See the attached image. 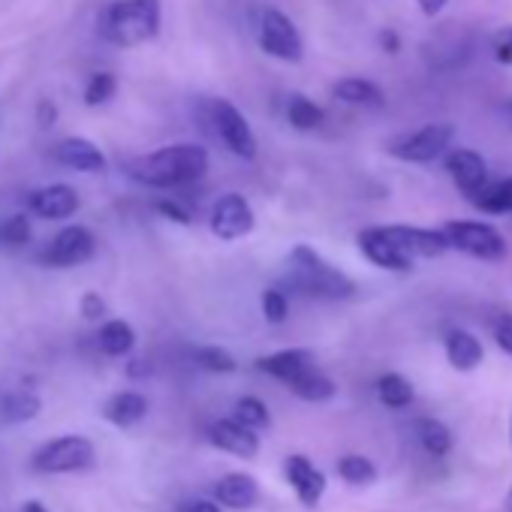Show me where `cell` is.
<instances>
[{
    "mask_svg": "<svg viewBox=\"0 0 512 512\" xmlns=\"http://www.w3.org/2000/svg\"><path fill=\"white\" fill-rule=\"evenodd\" d=\"M356 241H359V250H362V256H365L371 266L386 269V272H413V263L416 260H410V256L386 235L383 226L362 229Z\"/></svg>",
    "mask_w": 512,
    "mask_h": 512,
    "instance_id": "obj_11",
    "label": "cell"
},
{
    "mask_svg": "<svg viewBox=\"0 0 512 512\" xmlns=\"http://www.w3.org/2000/svg\"><path fill=\"white\" fill-rule=\"evenodd\" d=\"M446 172L452 175V181L464 193V199H473L488 184V166L470 148H452L446 154Z\"/></svg>",
    "mask_w": 512,
    "mask_h": 512,
    "instance_id": "obj_14",
    "label": "cell"
},
{
    "mask_svg": "<svg viewBox=\"0 0 512 512\" xmlns=\"http://www.w3.org/2000/svg\"><path fill=\"white\" fill-rule=\"evenodd\" d=\"M416 4H419V10L425 13V16H440L443 10H446V4H449V0H416Z\"/></svg>",
    "mask_w": 512,
    "mask_h": 512,
    "instance_id": "obj_42",
    "label": "cell"
},
{
    "mask_svg": "<svg viewBox=\"0 0 512 512\" xmlns=\"http://www.w3.org/2000/svg\"><path fill=\"white\" fill-rule=\"evenodd\" d=\"M31 464L40 473H82L97 464V449L82 434H64L40 446Z\"/></svg>",
    "mask_w": 512,
    "mask_h": 512,
    "instance_id": "obj_5",
    "label": "cell"
},
{
    "mask_svg": "<svg viewBox=\"0 0 512 512\" xmlns=\"http://www.w3.org/2000/svg\"><path fill=\"white\" fill-rule=\"evenodd\" d=\"M260 305H263V317L272 323V326H281L290 314V299L284 290H266L260 296Z\"/></svg>",
    "mask_w": 512,
    "mask_h": 512,
    "instance_id": "obj_35",
    "label": "cell"
},
{
    "mask_svg": "<svg viewBox=\"0 0 512 512\" xmlns=\"http://www.w3.org/2000/svg\"><path fill=\"white\" fill-rule=\"evenodd\" d=\"M377 43H380V49L386 52V55H398L401 52V37L395 34V31H380V37H377Z\"/></svg>",
    "mask_w": 512,
    "mask_h": 512,
    "instance_id": "obj_41",
    "label": "cell"
},
{
    "mask_svg": "<svg viewBox=\"0 0 512 512\" xmlns=\"http://www.w3.org/2000/svg\"><path fill=\"white\" fill-rule=\"evenodd\" d=\"M287 121H290L296 130L311 133V130L323 127L326 112H323L311 97H305V94H293V97L287 100Z\"/></svg>",
    "mask_w": 512,
    "mask_h": 512,
    "instance_id": "obj_25",
    "label": "cell"
},
{
    "mask_svg": "<svg viewBox=\"0 0 512 512\" xmlns=\"http://www.w3.org/2000/svg\"><path fill=\"white\" fill-rule=\"evenodd\" d=\"M446 244L458 253H467L482 263H500L506 256V238L491 226L479 220H449L440 226Z\"/></svg>",
    "mask_w": 512,
    "mask_h": 512,
    "instance_id": "obj_4",
    "label": "cell"
},
{
    "mask_svg": "<svg viewBox=\"0 0 512 512\" xmlns=\"http://www.w3.org/2000/svg\"><path fill=\"white\" fill-rule=\"evenodd\" d=\"M491 49H494V61H497V64L512 67V25H509V28H503V31H497V37H494Z\"/></svg>",
    "mask_w": 512,
    "mask_h": 512,
    "instance_id": "obj_39",
    "label": "cell"
},
{
    "mask_svg": "<svg viewBox=\"0 0 512 512\" xmlns=\"http://www.w3.org/2000/svg\"><path fill=\"white\" fill-rule=\"evenodd\" d=\"M509 434H512V428H509Z\"/></svg>",
    "mask_w": 512,
    "mask_h": 512,
    "instance_id": "obj_47",
    "label": "cell"
},
{
    "mask_svg": "<svg viewBox=\"0 0 512 512\" xmlns=\"http://www.w3.org/2000/svg\"><path fill=\"white\" fill-rule=\"evenodd\" d=\"M470 202L485 214H509L512 211V178H503L497 184H485Z\"/></svg>",
    "mask_w": 512,
    "mask_h": 512,
    "instance_id": "obj_27",
    "label": "cell"
},
{
    "mask_svg": "<svg viewBox=\"0 0 512 512\" xmlns=\"http://www.w3.org/2000/svg\"><path fill=\"white\" fill-rule=\"evenodd\" d=\"M55 121H58V106H55L49 97H43V100L37 103V124H40V130L55 127Z\"/></svg>",
    "mask_w": 512,
    "mask_h": 512,
    "instance_id": "obj_40",
    "label": "cell"
},
{
    "mask_svg": "<svg viewBox=\"0 0 512 512\" xmlns=\"http://www.w3.org/2000/svg\"><path fill=\"white\" fill-rule=\"evenodd\" d=\"M256 43H260V49L269 58L284 61V64H299L305 58V40L299 28L293 25L290 16H284L275 7L260 13V22H256Z\"/></svg>",
    "mask_w": 512,
    "mask_h": 512,
    "instance_id": "obj_6",
    "label": "cell"
},
{
    "mask_svg": "<svg viewBox=\"0 0 512 512\" xmlns=\"http://www.w3.org/2000/svg\"><path fill=\"white\" fill-rule=\"evenodd\" d=\"M100 350L112 359H121V356H130L133 347H136V329L127 323V320H106L100 326Z\"/></svg>",
    "mask_w": 512,
    "mask_h": 512,
    "instance_id": "obj_23",
    "label": "cell"
},
{
    "mask_svg": "<svg viewBox=\"0 0 512 512\" xmlns=\"http://www.w3.org/2000/svg\"><path fill=\"white\" fill-rule=\"evenodd\" d=\"M154 208H157L166 220H175V223H181V226H190V223H193L190 208H184L175 196H163V199H157V202H154Z\"/></svg>",
    "mask_w": 512,
    "mask_h": 512,
    "instance_id": "obj_36",
    "label": "cell"
},
{
    "mask_svg": "<svg viewBox=\"0 0 512 512\" xmlns=\"http://www.w3.org/2000/svg\"><path fill=\"white\" fill-rule=\"evenodd\" d=\"M163 25L160 0H112L100 16V34L118 49H136L157 40Z\"/></svg>",
    "mask_w": 512,
    "mask_h": 512,
    "instance_id": "obj_3",
    "label": "cell"
},
{
    "mask_svg": "<svg viewBox=\"0 0 512 512\" xmlns=\"http://www.w3.org/2000/svg\"><path fill=\"white\" fill-rule=\"evenodd\" d=\"M284 284L299 296L323 302H344L356 293V281L338 266H332L311 244H296L290 250Z\"/></svg>",
    "mask_w": 512,
    "mask_h": 512,
    "instance_id": "obj_2",
    "label": "cell"
},
{
    "mask_svg": "<svg viewBox=\"0 0 512 512\" xmlns=\"http://www.w3.org/2000/svg\"><path fill=\"white\" fill-rule=\"evenodd\" d=\"M79 311H82V317L88 320V323H100V320H106V302H103V296L100 293H94V290H88L85 296H82V302H79Z\"/></svg>",
    "mask_w": 512,
    "mask_h": 512,
    "instance_id": "obj_38",
    "label": "cell"
},
{
    "mask_svg": "<svg viewBox=\"0 0 512 512\" xmlns=\"http://www.w3.org/2000/svg\"><path fill=\"white\" fill-rule=\"evenodd\" d=\"M94 253H97L94 232L82 223H70L46 244L40 260L52 269H76V266L88 263Z\"/></svg>",
    "mask_w": 512,
    "mask_h": 512,
    "instance_id": "obj_8",
    "label": "cell"
},
{
    "mask_svg": "<svg viewBox=\"0 0 512 512\" xmlns=\"http://www.w3.org/2000/svg\"><path fill=\"white\" fill-rule=\"evenodd\" d=\"M208 166L211 157L202 145L178 142V145H163L151 154L130 157L124 163V175L151 190H178L205 178Z\"/></svg>",
    "mask_w": 512,
    "mask_h": 512,
    "instance_id": "obj_1",
    "label": "cell"
},
{
    "mask_svg": "<svg viewBox=\"0 0 512 512\" xmlns=\"http://www.w3.org/2000/svg\"><path fill=\"white\" fill-rule=\"evenodd\" d=\"M193 359H196L199 368H205V371H211V374H235V371H238L235 356H232L229 350H223V347H199V350L193 353Z\"/></svg>",
    "mask_w": 512,
    "mask_h": 512,
    "instance_id": "obj_33",
    "label": "cell"
},
{
    "mask_svg": "<svg viewBox=\"0 0 512 512\" xmlns=\"http://www.w3.org/2000/svg\"><path fill=\"white\" fill-rule=\"evenodd\" d=\"M115 91H118V79H115V73L103 70V73H94V76L88 79L82 100H85V106H88V109H97V106H106V103L115 97Z\"/></svg>",
    "mask_w": 512,
    "mask_h": 512,
    "instance_id": "obj_31",
    "label": "cell"
},
{
    "mask_svg": "<svg viewBox=\"0 0 512 512\" xmlns=\"http://www.w3.org/2000/svg\"><path fill=\"white\" fill-rule=\"evenodd\" d=\"M232 419H238L241 425H247V428H253V431H260V428H269V425H272L269 407H266L260 398H253V395H244V398L235 401Z\"/></svg>",
    "mask_w": 512,
    "mask_h": 512,
    "instance_id": "obj_30",
    "label": "cell"
},
{
    "mask_svg": "<svg viewBox=\"0 0 512 512\" xmlns=\"http://www.w3.org/2000/svg\"><path fill=\"white\" fill-rule=\"evenodd\" d=\"M338 473L350 485H371L377 479V467L365 455H344L338 461Z\"/></svg>",
    "mask_w": 512,
    "mask_h": 512,
    "instance_id": "obj_32",
    "label": "cell"
},
{
    "mask_svg": "<svg viewBox=\"0 0 512 512\" xmlns=\"http://www.w3.org/2000/svg\"><path fill=\"white\" fill-rule=\"evenodd\" d=\"M79 205L82 199L70 184H46L28 196V208L43 220H70L79 211Z\"/></svg>",
    "mask_w": 512,
    "mask_h": 512,
    "instance_id": "obj_12",
    "label": "cell"
},
{
    "mask_svg": "<svg viewBox=\"0 0 512 512\" xmlns=\"http://www.w3.org/2000/svg\"><path fill=\"white\" fill-rule=\"evenodd\" d=\"M386 235L410 256V260H434L449 250L440 229H419V226H383Z\"/></svg>",
    "mask_w": 512,
    "mask_h": 512,
    "instance_id": "obj_13",
    "label": "cell"
},
{
    "mask_svg": "<svg viewBox=\"0 0 512 512\" xmlns=\"http://www.w3.org/2000/svg\"><path fill=\"white\" fill-rule=\"evenodd\" d=\"M284 473H287V482L293 485V491L299 494V500L305 506H317L326 494V473L320 467H314L305 455H290L284 461Z\"/></svg>",
    "mask_w": 512,
    "mask_h": 512,
    "instance_id": "obj_17",
    "label": "cell"
},
{
    "mask_svg": "<svg viewBox=\"0 0 512 512\" xmlns=\"http://www.w3.org/2000/svg\"><path fill=\"white\" fill-rule=\"evenodd\" d=\"M416 437L437 458H443L452 449V434H449V428L440 419H419L416 422Z\"/></svg>",
    "mask_w": 512,
    "mask_h": 512,
    "instance_id": "obj_29",
    "label": "cell"
},
{
    "mask_svg": "<svg viewBox=\"0 0 512 512\" xmlns=\"http://www.w3.org/2000/svg\"><path fill=\"white\" fill-rule=\"evenodd\" d=\"M211 121H214V130H217V136H220V142L226 145L229 154H235L238 160H256V154H260V142H256V133L250 127V121L238 112L235 103L214 100Z\"/></svg>",
    "mask_w": 512,
    "mask_h": 512,
    "instance_id": "obj_7",
    "label": "cell"
},
{
    "mask_svg": "<svg viewBox=\"0 0 512 512\" xmlns=\"http://www.w3.org/2000/svg\"><path fill=\"white\" fill-rule=\"evenodd\" d=\"M184 512H220V506L211 503V500H196V503H190Z\"/></svg>",
    "mask_w": 512,
    "mask_h": 512,
    "instance_id": "obj_43",
    "label": "cell"
},
{
    "mask_svg": "<svg viewBox=\"0 0 512 512\" xmlns=\"http://www.w3.org/2000/svg\"><path fill=\"white\" fill-rule=\"evenodd\" d=\"M506 512H512V488H509V497H506Z\"/></svg>",
    "mask_w": 512,
    "mask_h": 512,
    "instance_id": "obj_46",
    "label": "cell"
},
{
    "mask_svg": "<svg viewBox=\"0 0 512 512\" xmlns=\"http://www.w3.org/2000/svg\"><path fill=\"white\" fill-rule=\"evenodd\" d=\"M452 139H455L452 124H425L422 130L395 139L389 145V154L404 160V163H431V160H437L440 154L449 151Z\"/></svg>",
    "mask_w": 512,
    "mask_h": 512,
    "instance_id": "obj_9",
    "label": "cell"
},
{
    "mask_svg": "<svg viewBox=\"0 0 512 512\" xmlns=\"http://www.w3.org/2000/svg\"><path fill=\"white\" fill-rule=\"evenodd\" d=\"M290 389L302 398V401H311V404H323V401H332L338 395V386L329 374H323L317 365L308 368L302 377H296L290 383Z\"/></svg>",
    "mask_w": 512,
    "mask_h": 512,
    "instance_id": "obj_24",
    "label": "cell"
},
{
    "mask_svg": "<svg viewBox=\"0 0 512 512\" xmlns=\"http://www.w3.org/2000/svg\"><path fill=\"white\" fill-rule=\"evenodd\" d=\"M31 238H34V229H31L28 214H13L10 220L0 223V244L25 247V244H31Z\"/></svg>",
    "mask_w": 512,
    "mask_h": 512,
    "instance_id": "obj_34",
    "label": "cell"
},
{
    "mask_svg": "<svg viewBox=\"0 0 512 512\" xmlns=\"http://www.w3.org/2000/svg\"><path fill=\"white\" fill-rule=\"evenodd\" d=\"M314 365H317V356L311 350H305V347H293V350H281V353L256 359V371H263V374H269V377H275V380H281L287 386Z\"/></svg>",
    "mask_w": 512,
    "mask_h": 512,
    "instance_id": "obj_18",
    "label": "cell"
},
{
    "mask_svg": "<svg viewBox=\"0 0 512 512\" xmlns=\"http://www.w3.org/2000/svg\"><path fill=\"white\" fill-rule=\"evenodd\" d=\"M377 398L389 407V410H404L413 404L416 392H413V383L401 374H383L377 380Z\"/></svg>",
    "mask_w": 512,
    "mask_h": 512,
    "instance_id": "obj_26",
    "label": "cell"
},
{
    "mask_svg": "<svg viewBox=\"0 0 512 512\" xmlns=\"http://www.w3.org/2000/svg\"><path fill=\"white\" fill-rule=\"evenodd\" d=\"M256 226V211L241 193H223L208 214V229L217 241H238Z\"/></svg>",
    "mask_w": 512,
    "mask_h": 512,
    "instance_id": "obj_10",
    "label": "cell"
},
{
    "mask_svg": "<svg viewBox=\"0 0 512 512\" xmlns=\"http://www.w3.org/2000/svg\"><path fill=\"white\" fill-rule=\"evenodd\" d=\"M208 440L235 455V458H256V452H260V437H256L253 428L241 425L238 419H217L208 425Z\"/></svg>",
    "mask_w": 512,
    "mask_h": 512,
    "instance_id": "obj_15",
    "label": "cell"
},
{
    "mask_svg": "<svg viewBox=\"0 0 512 512\" xmlns=\"http://www.w3.org/2000/svg\"><path fill=\"white\" fill-rule=\"evenodd\" d=\"M40 410H43V401H40L34 392H28V389L10 392L4 401H0V413H4L7 422H28V419H34Z\"/></svg>",
    "mask_w": 512,
    "mask_h": 512,
    "instance_id": "obj_28",
    "label": "cell"
},
{
    "mask_svg": "<svg viewBox=\"0 0 512 512\" xmlns=\"http://www.w3.org/2000/svg\"><path fill=\"white\" fill-rule=\"evenodd\" d=\"M332 94H335V100L350 103V106H371V109H380V106L386 103L383 88L374 85L371 79H362V76H347V79L335 82V85H332Z\"/></svg>",
    "mask_w": 512,
    "mask_h": 512,
    "instance_id": "obj_21",
    "label": "cell"
},
{
    "mask_svg": "<svg viewBox=\"0 0 512 512\" xmlns=\"http://www.w3.org/2000/svg\"><path fill=\"white\" fill-rule=\"evenodd\" d=\"M491 335H494L497 347L512 359V314H497L491 323Z\"/></svg>",
    "mask_w": 512,
    "mask_h": 512,
    "instance_id": "obj_37",
    "label": "cell"
},
{
    "mask_svg": "<svg viewBox=\"0 0 512 512\" xmlns=\"http://www.w3.org/2000/svg\"><path fill=\"white\" fill-rule=\"evenodd\" d=\"M55 163L76 169V172H103L106 169V154L100 151L97 142L85 139V136H67L52 148Z\"/></svg>",
    "mask_w": 512,
    "mask_h": 512,
    "instance_id": "obj_16",
    "label": "cell"
},
{
    "mask_svg": "<svg viewBox=\"0 0 512 512\" xmlns=\"http://www.w3.org/2000/svg\"><path fill=\"white\" fill-rule=\"evenodd\" d=\"M25 512H49L43 503H37V500H31V503H25Z\"/></svg>",
    "mask_w": 512,
    "mask_h": 512,
    "instance_id": "obj_44",
    "label": "cell"
},
{
    "mask_svg": "<svg viewBox=\"0 0 512 512\" xmlns=\"http://www.w3.org/2000/svg\"><path fill=\"white\" fill-rule=\"evenodd\" d=\"M503 115H506V121L512 124V100H506V103H503Z\"/></svg>",
    "mask_w": 512,
    "mask_h": 512,
    "instance_id": "obj_45",
    "label": "cell"
},
{
    "mask_svg": "<svg viewBox=\"0 0 512 512\" xmlns=\"http://www.w3.org/2000/svg\"><path fill=\"white\" fill-rule=\"evenodd\" d=\"M446 359H449V365L455 371H473V368L482 365L485 350H482L476 335H470L464 329H452L446 335Z\"/></svg>",
    "mask_w": 512,
    "mask_h": 512,
    "instance_id": "obj_20",
    "label": "cell"
},
{
    "mask_svg": "<svg viewBox=\"0 0 512 512\" xmlns=\"http://www.w3.org/2000/svg\"><path fill=\"white\" fill-rule=\"evenodd\" d=\"M214 497L226 509H250L260 500V485L247 473H229L214 485Z\"/></svg>",
    "mask_w": 512,
    "mask_h": 512,
    "instance_id": "obj_19",
    "label": "cell"
},
{
    "mask_svg": "<svg viewBox=\"0 0 512 512\" xmlns=\"http://www.w3.org/2000/svg\"><path fill=\"white\" fill-rule=\"evenodd\" d=\"M145 413H148V398L139 392H115L103 407V416L118 428H130V425L142 422Z\"/></svg>",
    "mask_w": 512,
    "mask_h": 512,
    "instance_id": "obj_22",
    "label": "cell"
}]
</instances>
